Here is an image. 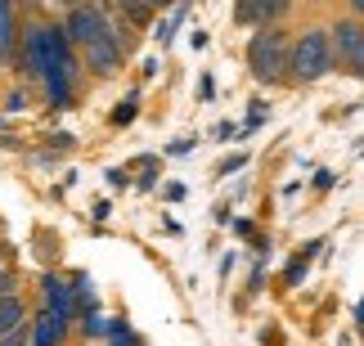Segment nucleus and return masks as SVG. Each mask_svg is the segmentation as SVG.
Masks as SVG:
<instances>
[{"mask_svg": "<svg viewBox=\"0 0 364 346\" xmlns=\"http://www.w3.org/2000/svg\"><path fill=\"white\" fill-rule=\"evenodd\" d=\"M18 9L0 0V63H14V50H18Z\"/></svg>", "mask_w": 364, "mask_h": 346, "instance_id": "0eeeda50", "label": "nucleus"}, {"mask_svg": "<svg viewBox=\"0 0 364 346\" xmlns=\"http://www.w3.org/2000/svg\"><path fill=\"white\" fill-rule=\"evenodd\" d=\"M27 320H32V310H27L23 293H18V297H5V301H0V337H5V333H14V328H23Z\"/></svg>", "mask_w": 364, "mask_h": 346, "instance_id": "6e6552de", "label": "nucleus"}, {"mask_svg": "<svg viewBox=\"0 0 364 346\" xmlns=\"http://www.w3.org/2000/svg\"><path fill=\"white\" fill-rule=\"evenodd\" d=\"M234 23H239V27H261V9H257V0H243V5H234Z\"/></svg>", "mask_w": 364, "mask_h": 346, "instance_id": "ddd939ff", "label": "nucleus"}, {"mask_svg": "<svg viewBox=\"0 0 364 346\" xmlns=\"http://www.w3.org/2000/svg\"><path fill=\"white\" fill-rule=\"evenodd\" d=\"M27 346H63L68 342V320H59V315L41 310L36 320H27Z\"/></svg>", "mask_w": 364, "mask_h": 346, "instance_id": "39448f33", "label": "nucleus"}, {"mask_svg": "<svg viewBox=\"0 0 364 346\" xmlns=\"http://www.w3.org/2000/svg\"><path fill=\"white\" fill-rule=\"evenodd\" d=\"M333 72V50L324 27H306L288 45V86H311Z\"/></svg>", "mask_w": 364, "mask_h": 346, "instance_id": "f03ea898", "label": "nucleus"}, {"mask_svg": "<svg viewBox=\"0 0 364 346\" xmlns=\"http://www.w3.org/2000/svg\"><path fill=\"white\" fill-rule=\"evenodd\" d=\"M288 27H257L247 36V72L257 86H284L288 81Z\"/></svg>", "mask_w": 364, "mask_h": 346, "instance_id": "f257e3e1", "label": "nucleus"}, {"mask_svg": "<svg viewBox=\"0 0 364 346\" xmlns=\"http://www.w3.org/2000/svg\"><path fill=\"white\" fill-rule=\"evenodd\" d=\"M135 113H139V94L131 90V94H126V99L113 108V126H126V121H135Z\"/></svg>", "mask_w": 364, "mask_h": 346, "instance_id": "9b49d317", "label": "nucleus"}, {"mask_svg": "<svg viewBox=\"0 0 364 346\" xmlns=\"http://www.w3.org/2000/svg\"><path fill=\"white\" fill-rule=\"evenodd\" d=\"M5 297H18V270L14 266H0V301Z\"/></svg>", "mask_w": 364, "mask_h": 346, "instance_id": "2eb2a0df", "label": "nucleus"}, {"mask_svg": "<svg viewBox=\"0 0 364 346\" xmlns=\"http://www.w3.org/2000/svg\"><path fill=\"white\" fill-rule=\"evenodd\" d=\"M41 297H46V310L50 315H59V320L73 324L77 320V297H73V288H68L63 274H41Z\"/></svg>", "mask_w": 364, "mask_h": 346, "instance_id": "20e7f679", "label": "nucleus"}, {"mask_svg": "<svg viewBox=\"0 0 364 346\" xmlns=\"http://www.w3.org/2000/svg\"><path fill=\"white\" fill-rule=\"evenodd\" d=\"M81 315V337H108V320H100V315H95V310H77Z\"/></svg>", "mask_w": 364, "mask_h": 346, "instance_id": "9d476101", "label": "nucleus"}, {"mask_svg": "<svg viewBox=\"0 0 364 346\" xmlns=\"http://www.w3.org/2000/svg\"><path fill=\"white\" fill-rule=\"evenodd\" d=\"M113 13H117V18H122L126 27H149L158 9H153V5H126V0H122V5H117Z\"/></svg>", "mask_w": 364, "mask_h": 346, "instance_id": "1a4fd4ad", "label": "nucleus"}, {"mask_svg": "<svg viewBox=\"0 0 364 346\" xmlns=\"http://www.w3.org/2000/svg\"><path fill=\"white\" fill-rule=\"evenodd\" d=\"M108 346H144V342H139L131 328H122L117 320H108Z\"/></svg>", "mask_w": 364, "mask_h": 346, "instance_id": "4468645a", "label": "nucleus"}, {"mask_svg": "<svg viewBox=\"0 0 364 346\" xmlns=\"http://www.w3.org/2000/svg\"><path fill=\"white\" fill-rule=\"evenodd\" d=\"M324 32H328L333 67H342L346 77H360V67H364V27H360V5L346 13V18H338L333 27H324Z\"/></svg>", "mask_w": 364, "mask_h": 346, "instance_id": "7ed1b4c3", "label": "nucleus"}, {"mask_svg": "<svg viewBox=\"0 0 364 346\" xmlns=\"http://www.w3.org/2000/svg\"><path fill=\"white\" fill-rule=\"evenodd\" d=\"M86 54V63H90V72L95 77H113L117 67H122V45H117V36H108V40H100V45H90V50H81Z\"/></svg>", "mask_w": 364, "mask_h": 346, "instance_id": "423d86ee", "label": "nucleus"}, {"mask_svg": "<svg viewBox=\"0 0 364 346\" xmlns=\"http://www.w3.org/2000/svg\"><path fill=\"white\" fill-rule=\"evenodd\" d=\"M27 108H32V94H27L23 86H14V90L5 94V113H9V117H18V113H27Z\"/></svg>", "mask_w": 364, "mask_h": 346, "instance_id": "f8f14e48", "label": "nucleus"}]
</instances>
